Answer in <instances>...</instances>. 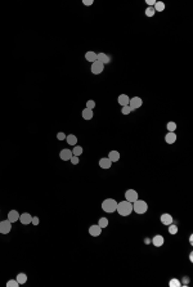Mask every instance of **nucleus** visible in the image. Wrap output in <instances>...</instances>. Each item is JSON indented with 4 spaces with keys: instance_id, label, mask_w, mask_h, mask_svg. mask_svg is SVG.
<instances>
[{
    "instance_id": "obj_26",
    "label": "nucleus",
    "mask_w": 193,
    "mask_h": 287,
    "mask_svg": "<svg viewBox=\"0 0 193 287\" xmlns=\"http://www.w3.org/2000/svg\"><path fill=\"white\" fill-rule=\"evenodd\" d=\"M167 131H175L177 130V124H175L174 121H170V122H167Z\"/></svg>"
},
{
    "instance_id": "obj_27",
    "label": "nucleus",
    "mask_w": 193,
    "mask_h": 287,
    "mask_svg": "<svg viewBox=\"0 0 193 287\" xmlns=\"http://www.w3.org/2000/svg\"><path fill=\"white\" fill-rule=\"evenodd\" d=\"M154 12H156V10H154L153 7H148L147 9H145V16H147V17H153Z\"/></svg>"
},
{
    "instance_id": "obj_32",
    "label": "nucleus",
    "mask_w": 193,
    "mask_h": 287,
    "mask_svg": "<svg viewBox=\"0 0 193 287\" xmlns=\"http://www.w3.org/2000/svg\"><path fill=\"white\" fill-rule=\"evenodd\" d=\"M94 107H95V102H94V101H92V99H90V101H88V102H86V108H89V110H93Z\"/></svg>"
},
{
    "instance_id": "obj_21",
    "label": "nucleus",
    "mask_w": 193,
    "mask_h": 287,
    "mask_svg": "<svg viewBox=\"0 0 193 287\" xmlns=\"http://www.w3.org/2000/svg\"><path fill=\"white\" fill-rule=\"evenodd\" d=\"M16 280H17V282H18L19 285H23V283L27 282V276H26L25 273H18V274H17V277H16Z\"/></svg>"
},
{
    "instance_id": "obj_16",
    "label": "nucleus",
    "mask_w": 193,
    "mask_h": 287,
    "mask_svg": "<svg viewBox=\"0 0 193 287\" xmlns=\"http://www.w3.org/2000/svg\"><path fill=\"white\" fill-rule=\"evenodd\" d=\"M97 61H99L103 65H106V63H108L111 61V58L104 53H97Z\"/></svg>"
},
{
    "instance_id": "obj_30",
    "label": "nucleus",
    "mask_w": 193,
    "mask_h": 287,
    "mask_svg": "<svg viewBox=\"0 0 193 287\" xmlns=\"http://www.w3.org/2000/svg\"><path fill=\"white\" fill-rule=\"evenodd\" d=\"M171 287H179L180 286V282L177 280V278H173V280L170 281V283H169Z\"/></svg>"
},
{
    "instance_id": "obj_17",
    "label": "nucleus",
    "mask_w": 193,
    "mask_h": 287,
    "mask_svg": "<svg viewBox=\"0 0 193 287\" xmlns=\"http://www.w3.org/2000/svg\"><path fill=\"white\" fill-rule=\"evenodd\" d=\"M85 59H86L88 62H95L97 61V53L95 52H93V50H90V52H86V54H85Z\"/></svg>"
},
{
    "instance_id": "obj_13",
    "label": "nucleus",
    "mask_w": 193,
    "mask_h": 287,
    "mask_svg": "<svg viewBox=\"0 0 193 287\" xmlns=\"http://www.w3.org/2000/svg\"><path fill=\"white\" fill-rule=\"evenodd\" d=\"M165 140L167 144H173L175 143V140H177V134H175V131H169L167 134L165 135Z\"/></svg>"
},
{
    "instance_id": "obj_2",
    "label": "nucleus",
    "mask_w": 193,
    "mask_h": 287,
    "mask_svg": "<svg viewBox=\"0 0 193 287\" xmlns=\"http://www.w3.org/2000/svg\"><path fill=\"white\" fill-rule=\"evenodd\" d=\"M116 207H117V201L113 198H106L102 202V209H103V211H106V212H110V214L115 212Z\"/></svg>"
},
{
    "instance_id": "obj_6",
    "label": "nucleus",
    "mask_w": 193,
    "mask_h": 287,
    "mask_svg": "<svg viewBox=\"0 0 193 287\" xmlns=\"http://www.w3.org/2000/svg\"><path fill=\"white\" fill-rule=\"evenodd\" d=\"M125 198L126 201H129V202H135L136 200H138V192L134 191V189H127L125 192Z\"/></svg>"
},
{
    "instance_id": "obj_24",
    "label": "nucleus",
    "mask_w": 193,
    "mask_h": 287,
    "mask_svg": "<svg viewBox=\"0 0 193 287\" xmlns=\"http://www.w3.org/2000/svg\"><path fill=\"white\" fill-rule=\"evenodd\" d=\"M72 155L77 156V157H79L80 155H83V147H80V145H75L74 149H72Z\"/></svg>"
},
{
    "instance_id": "obj_5",
    "label": "nucleus",
    "mask_w": 193,
    "mask_h": 287,
    "mask_svg": "<svg viewBox=\"0 0 193 287\" xmlns=\"http://www.w3.org/2000/svg\"><path fill=\"white\" fill-rule=\"evenodd\" d=\"M90 70H92L94 75H99L101 72H103V70H104V65L99 61H95L92 63V68H90Z\"/></svg>"
},
{
    "instance_id": "obj_9",
    "label": "nucleus",
    "mask_w": 193,
    "mask_h": 287,
    "mask_svg": "<svg viewBox=\"0 0 193 287\" xmlns=\"http://www.w3.org/2000/svg\"><path fill=\"white\" fill-rule=\"evenodd\" d=\"M8 220L10 223H14V221H18L19 220V214L17 210H10L9 212H8Z\"/></svg>"
},
{
    "instance_id": "obj_3",
    "label": "nucleus",
    "mask_w": 193,
    "mask_h": 287,
    "mask_svg": "<svg viewBox=\"0 0 193 287\" xmlns=\"http://www.w3.org/2000/svg\"><path fill=\"white\" fill-rule=\"evenodd\" d=\"M133 210H134L136 214H144V212H147V210H148V205L145 201H142L138 198L135 202H133Z\"/></svg>"
},
{
    "instance_id": "obj_29",
    "label": "nucleus",
    "mask_w": 193,
    "mask_h": 287,
    "mask_svg": "<svg viewBox=\"0 0 193 287\" xmlns=\"http://www.w3.org/2000/svg\"><path fill=\"white\" fill-rule=\"evenodd\" d=\"M7 286H8V287H18L19 283L17 282V280H10V281L7 282Z\"/></svg>"
},
{
    "instance_id": "obj_7",
    "label": "nucleus",
    "mask_w": 193,
    "mask_h": 287,
    "mask_svg": "<svg viewBox=\"0 0 193 287\" xmlns=\"http://www.w3.org/2000/svg\"><path fill=\"white\" fill-rule=\"evenodd\" d=\"M142 98H139V97H134V98H131L130 101H129V107L131 108V111H134V110H136V108H139V107L142 106Z\"/></svg>"
},
{
    "instance_id": "obj_36",
    "label": "nucleus",
    "mask_w": 193,
    "mask_h": 287,
    "mask_svg": "<svg viewBox=\"0 0 193 287\" xmlns=\"http://www.w3.org/2000/svg\"><path fill=\"white\" fill-rule=\"evenodd\" d=\"M93 3L94 0H83V4H85V5H92Z\"/></svg>"
},
{
    "instance_id": "obj_15",
    "label": "nucleus",
    "mask_w": 193,
    "mask_h": 287,
    "mask_svg": "<svg viewBox=\"0 0 193 287\" xmlns=\"http://www.w3.org/2000/svg\"><path fill=\"white\" fill-rule=\"evenodd\" d=\"M111 165H112V162L110 161L108 157H104V158H101L99 160V166L102 169H110Z\"/></svg>"
},
{
    "instance_id": "obj_14",
    "label": "nucleus",
    "mask_w": 193,
    "mask_h": 287,
    "mask_svg": "<svg viewBox=\"0 0 193 287\" xmlns=\"http://www.w3.org/2000/svg\"><path fill=\"white\" fill-rule=\"evenodd\" d=\"M161 223L164 225H170L173 223V216L170 214H162L161 215Z\"/></svg>"
},
{
    "instance_id": "obj_25",
    "label": "nucleus",
    "mask_w": 193,
    "mask_h": 287,
    "mask_svg": "<svg viewBox=\"0 0 193 287\" xmlns=\"http://www.w3.org/2000/svg\"><path fill=\"white\" fill-rule=\"evenodd\" d=\"M98 225H99L102 229L107 228V227H108V219H107V218H101L99 221H98Z\"/></svg>"
},
{
    "instance_id": "obj_11",
    "label": "nucleus",
    "mask_w": 193,
    "mask_h": 287,
    "mask_svg": "<svg viewBox=\"0 0 193 287\" xmlns=\"http://www.w3.org/2000/svg\"><path fill=\"white\" fill-rule=\"evenodd\" d=\"M19 220H21V223H22V224L27 225V224H30V223H31L32 216L30 215L28 212H23V214H21V215H19Z\"/></svg>"
},
{
    "instance_id": "obj_8",
    "label": "nucleus",
    "mask_w": 193,
    "mask_h": 287,
    "mask_svg": "<svg viewBox=\"0 0 193 287\" xmlns=\"http://www.w3.org/2000/svg\"><path fill=\"white\" fill-rule=\"evenodd\" d=\"M102 232V228L99 225H90L89 227V234L93 236V237H98Z\"/></svg>"
},
{
    "instance_id": "obj_35",
    "label": "nucleus",
    "mask_w": 193,
    "mask_h": 287,
    "mask_svg": "<svg viewBox=\"0 0 193 287\" xmlns=\"http://www.w3.org/2000/svg\"><path fill=\"white\" fill-rule=\"evenodd\" d=\"M31 223H32L34 225H37V224H39V218H37V216H32Z\"/></svg>"
},
{
    "instance_id": "obj_23",
    "label": "nucleus",
    "mask_w": 193,
    "mask_h": 287,
    "mask_svg": "<svg viewBox=\"0 0 193 287\" xmlns=\"http://www.w3.org/2000/svg\"><path fill=\"white\" fill-rule=\"evenodd\" d=\"M153 8H154V10H156V12H162V10H165V4L162 1H156V4L153 5Z\"/></svg>"
},
{
    "instance_id": "obj_37",
    "label": "nucleus",
    "mask_w": 193,
    "mask_h": 287,
    "mask_svg": "<svg viewBox=\"0 0 193 287\" xmlns=\"http://www.w3.org/2000/svg\"><path fill=\"white\" fill-rule=\"evenodd\" d=\"M147 4H148L149 7H152V5H154V4H156V1H154V0H147Z\"/></svg>"
},
{
    "instance_id": "obj_28",
    "label": "nucleus",
    "mask_w": 193,
    "mask_h": 287,
    "mask_svg": "<svg viewBox=\"0 0 193 287\" xmlns=\"http://www.w3.org/2000/svg\"><path fill=\"white\" fill-rule=\"evenodd\" d=\"M169 233H170V234H177V233H178V227L174 225L173 223H171L170 227H169Z\"/></svg>"
},
{
    "instance_id": "obj_20",
    "label": "nucleus",
    "mask_w": 193,
    "mask_h": 287,
    "mask_svg": "<svg viewBox=\"0 0 193 287\" xmlns=\"http://www.w3.org/2000/svg\"><path fill=\"white\" fill-rule=\"evenodd\" d=\"M108 158H110L111 162L118 161V160H120V153H118V151H111V152L108 153Z\"/></svg>"
},
{
    "instance_id": "obj_19",
    "label": "nucleus",
    "mask_w": 193,
    "mask_h": 287,
    "mask_svg": "<svg viewBox=\"0 0 193 287\" xmlns=\"http://www.w3.org/2000/svg\"><path fill=\"white\" fill-rule=\"evenodd\" d=\"M117 101H118V103L124 107V106H129V101H130V98H129L127 95H125V94H121V95H118Z\"/></svg>"
},
{
    "instance_id": "obj_31",
    "label": "nucleus",
    "mask_w": 193,
    "mask_h": 287,
    "mask_svg": "<svg viewBox=\"0 0 193 287\" xmlns=\"http://www.w3.org/2000/svg\"><path fill=\"white\" fill-rule=\"evenodd\" d=\"M130 112H131V108H130L129 106H124V107H122V110H121V113H122V115H129Z\"/></svg>"
},
{
    "instance_id": "obj_12",
    "label": "nucleus",
    "mask_w": 193,
    "mask_h": 287,
    "mask_svg": "<svg viewBox=\"0 0 193 287\" xmlns=\"http://www.w3.org/2000/svg\"><path fill=\"white\" fill-rule=\"evenodd\" d=\"M164 242H165V239H164V237H162L161 234H157V236H154V237L152 238V243L156 247H161L162 245H164Z\"/></svg>"
},
{
    "instance_id": "obj_33",
    "label": "nucleus",
    "mask_w": 193,
    "mask_h": 287,
    "mask_svg": "<svg viewBox=\"0 0 193 287\" xmlns=\"http://www.w3.org/2000/svg\"><path fill=\"white\" fill-rule=\"evenodd\" d=\"M66 136H67V135L64 134V133L61 131V133H58V134H57V139H58V140H64V139H66Z\"/></svg>"
},
{
    "instance_id": "obj_10",
    "label": "nucleus",
    "mask_w": 193,
    "mask_h": 287,
    "mask_svg": "<svg viewBox=\"0 0 193 287\" xmlns=\"http://www.w3.org/2000/svg\"><path fill=\"white\" fill-rule=\"evenodd\" d=\"M72 156L74 155H72V151H70V149H62L61 153H59V157H61V160H63V161L71 160Z\"/></svg>"
},
{
    "instance_id": "obj_34",
    "label": "nucleus",
    "mask_w": 193,
    "mask_h": 287,
    "mask_svg": "<svg viewBox=\"0 0 193 287\" xmlns=\"http://www.w3.org/2000/svg\"><path fill=\"white\" fill-rule=\"evenodd\" d=\"M70 161L72 162V165H77V164H79V157H77V156H72Z\"/></svg>"
},
{
    "instance_id": "obj_1",
    "label": "nucleus",
    "mask_w": 193,
    "mask_h": 287,
    "mask_svg": "<svg viewBox=\"0 0 193 287\" xmlns=\"http://www.w3.org/2000/svg\"><path fill=\"white\" fill-rule=\"evenodd\" d=\"M116 211H117L121 216H127L130 215L133 211V204L129 202V201H121V202H117V207H116Z\"/></svg>"
},
{
    "instance_id": "obj_4",
    "label": "nucleus",
    "mask_w": 193,
    "mask_h": 287,
    "mask_svg": "<svg viewBox=\"0 0 193 287\" xmlns=\"http://www.w3.org/2000/svg\"><path fill=\"white\" fill-rule=\"evenodd\" d=\"M12 230V223L9 220H3L0 221V233L1 234H8Z\"/></svg>"
},
{
    "instance_id": "obj_22",
    "label": "nucleus",
    "mask_w": 193,
    "mask_h": 287,
    "mask_svg": "<svg viewBox=\"0 0 193 287\" xmlns=\"http://www.w3.org/2000/svg\"><path fill=\"white\" fill-rule=\"evenodd\" d=\"M66 140H67V143L68 144H74V145H76V143H77V136L76 135H74V134H70V135H67L66 136Z\"/></svg>"
},
{
    "instance_id": "obj_18",
    "label": "nucleus",
    "mask_w": 193,
    "mask_h": 287,
    "mask_svg": "<svg viewBox=\"0 0 193 287\" xmlns=\"http://www.w3.org/2000/svg\"><path fill=\"white\" fill-rule=\"evenodd\" d=\"M81 115H83V119H84V120H92V119H93V116H94L93 110H89V108H85V110H83V112H81Z\"/></svg>"
}]
</instances>
